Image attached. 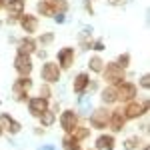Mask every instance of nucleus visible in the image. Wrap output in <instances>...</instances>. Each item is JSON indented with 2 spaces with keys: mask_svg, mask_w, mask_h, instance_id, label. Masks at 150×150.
<instances>
[{
  "mask_svg": "<svg viewBox=\"0 0 150 150\" xmlns=\"http://www.w3.org/2000/svg\"><path fill=\"white\" fill-rule=\"evenodd\" d=\"M122 112L126 116V120H140V118H144V116L150 112V102L148 98H134V100H130V102L122 104Z\"/></svg>",
  "mask_w": 150,
  "mask_h": 150,
  "instance_id": "nucleus-1",
  "label": "nucleus"
},
{
  "mask_svg": "<svg viewBox=\"0 0 150 150\" xmlns=\"http://www.w3.org/2000/svg\"><path fill=\"white\" fill-rule=\"evenodd\" d=\"M34 82L30 76H18L12 82V98L18 104H26V100L30 98V90H32Z\"/></svg>",
  "mask_w": 150,
  "mask_h": 150,
  "instance_id": "nucleus-2",
  "label": "nucleus"
},
{
  "mask_svg": "<svg viewBox=\"0 0 150 150\" xmlns=\"http://www.w3.org/2000/svg\"><path fill=\"white\" fill-rule=\"evenodd\" d=\"M100 76H102V80L106 82V84H110V86H116V84H120V82H124L128 78L126 70L120 68L116 62H106L102 72H100Z\"/></svg>",
  "mask_w": 150,
  "mask_h": 150,
  "instance_id": "nucleus-3",
  "label": "nucleus"
},
{
  "mask_svg": "<svg viewBox=\"0 0 150 150\" xmlns=\"http://www.w3.org/2000/svg\"><path fill=\"white\" fill-rule=\"evenodd\" d=\"M108 118H110V108L108 106H98L94 108L90 116H88V122H90V128L92 130H98V132H104L108 128Z\"/></svg>",
  "mask_w": 150,
  "mask_h": 150,
  "instance_id": "nucleus-4",
  "label": "nucleus"
},
{
  "mask_svg": "<svg viewBox=\"0 0 150 150\" xmlns=\"http://www.w3.org/2000/svg\"><path fill=\"white\" fill-rule=\"evenodd\" d=\"M56 120H58V124H60V128H62V132H72L74 128L80 124L82 116L74 108H66V110H60V116H58Z\"/></svg>",
  "mask_w": 150,
  "mask_h": 150,
  "instance_id": "nucleus-5",
  "label": "nucleus"
},
{
  "mask_svg": "<svg viewBox=\"0 0 150 150\" xmlns=\"http://www.w3.org/2000/svg\"><path fill=\"white\" fill-rule=\"evenodd\" d=\"M40 78L46 84H56L62 78V70L56 64V60H44L42 62V68H40Z\"/></svg>",
  "mask_w": 150,
  "mask_h": 150,
  "instance_id": "nucleus-6",
  "label": "nucleus"
},
{
  "mask_svg": "<svg viewBox=\"0 0 150 150\" xmlns=\"http://www.w3.org/2000/svg\"><path fill=\"white\" fill-rule=\"evenodd\" d=\"M116 96H118V102L120 104H126L130 100H134V98H138V86H136V82H130L126 78L124 82L116 84Z\"/></svg>",
  "mask_w": 150,
  "mask_h": 150,
  "instance_id": "nucleus-7",
  "label": "nucleus"
},
{
  "mask_svg": "<svg viewBox=\"0 0 150 150\" xmlns=\"http://www.w3.org/2000/svg\"><path fill=\"white\" fill-rule=\"evenodd\" d=\"M6 24L8 26H14V24H18V18H20V14L26 12V0H6Z\"/></svg>",
  "mask_w": 150,
  "mask_h": 150,
  "instance_id": "nucleus-8",
  "label": "nucleus"
},
{
  "mask_svg": "<svg viewBox=\"0 0 150 150\" xmlns=\"http://www.w3.org/2000/svg\"><path fill=\"white\" fill-rule=\"evenodd\" d=\"M128 120L124 112H122V106H116L114 110H110V118H108V130L112 134H120L124 128H126Z\"/></svg>",
  "mask_w": 150,
  "mask_h": 150,
  "instance_id": "nucleus-9",
  "label": "nucleus"
},
{
  "mask_svg": "<svg viewBox=\"0 0 150 150\" xmlns=\"http://www.w3.org/2000/svg\"><path fill=\"white\" fill-rule=\"evenodd\" d=\"M18 26L22 28L24 34L34 36L38 32V28H40V18L36 14H30V12H22L20 18H18Z\"/></svg>",
  "mask_w": 150,
  "mask_h": 150,
  "instance_id": "nucleus-10",
  "label": "nucleus"
},
{
  "mask_svg": "<svg viewBox=\"0 0 150 150\" xmlns=\"http://www.w3.org/2000/svg\"><path fill=\"white\" fill-rule=\"evenodd\" d=\"M74 62H76V50L72 46H62L56 52V64L60 66L62 72H64V70H70Z\"/></svg>",
  "mask_w": 150,
  "mask_h": 150,
  "instance_id": "nucleus-11",
  "label": "nucleus"
},
{
  "mask_svg": "<svg viewBox=\"0 0 150 150\" xmlns=\"http://www.w3.org/2000/svg\"><path fill=\"white\" fill-rule=\"evenodd\" d=\"M14 72L18 76H30L32 70H34V64H32V56H26V54H16L14 56V64H12Z\"/></svg>",
  "mask_w": 150,
  "mask_h": 150,
  "instance_id": "nucleus-12",
  "label": "nucleus"
},
{
  "mask_svg": "<svg viewBox=\"0 0 150 150\" xmlns=\"http://www.w3.org/2000/svg\"><path fill=\"white\" fill-rule=\"evenodd\" d=\"M26 106H28V114L32 116V118H38L44 110L50 108V100L42 98V96H30L26 100Z\"/></svg>",
  "mask_w": 150,
  "mask_h": 150,
  "instance_id": "nucleus-13",
  "label": "nucleus"
},
{
  "mask_svg": "<svg viewBox=\"0 0 150 150\" xmlns=\"http://www.w3.org/2000/svg\"><path fill=\"white\" fill-rule=\"evenodd\" d=\"M38 50V42L34 36L24 34L22 38H18L16 42V54H26V56H34V52Z\"/></svg>",
  "mask_w": 150,
  "mask_h": 150,
  "instance_id": "nucleus-14",
  "label": "nucleus"
},
{
  "mask_svg": "<svg viewBox=\"0 0 150 150\" xmlns=\"http://www.w3.org/2000/svg\"><path fill=\"white\" fill-rule=\"evenodd\" d=\"M0 124H2V128H4V134L16 136V134L22 132V124H20L14 116H10L8 112H2V114H0Z\"/></svg>",
  "mask_w": 150,
  "mask_h": 150,
  "instance_id": "nucleus-15",
  "label": "nucleus"
},
{
  "mask_svg": "<svg viewBox=\"0 0 150 150\" xmlns=\"http://www.w3.org/2000/svg\"><path fill=\"white\" fill-rule=\"evenodd\" d=\"M88 82H90V72H78L72 80V92L76 96H82V94L88 92Z\"/></svg>",
  "mask_w": 150,
  "mask_h": 150,
  "instance_id": "nucleus-16",
  "label": "nucleus"
},
{
  "mask_svg": "<svg viewBox=\"0 0 150 150\" xmlns=\"http://www.w3.org/2000/svg\"><path fill=\"white\" fill-rule=\"evenodd\" d=\"M116 148V134L112 132H100L94 140V150H114Z\"/></svg>",
  "mask_w": 150,
  "mask_h": 150,
  "instance_id": "nucleus-17",
  "label": "nucleus"
},
{
  "mask_svg": "<svg viewBox=\"0 0 150 150\" xmlns=\"http://www.w3.org/2000/svg\"><path fill=\"white\" fill-rule=\"evenodd\" d=\"M100 102H102V106H108V108L118 104L116 86H110V84H106L104 88H100Z\"/></svg>",
  "mask_w": 150,
  "mask_h": 150,
  "instance_id": "nucleus-18",
  "label": "nucleus"
},
{
  "mask_svg": "<svg viewBox=\"0 0 150 150\" xmlns=\"http://www.w3.org/2000/svg\"><path fill=\"white\" fill-rule=\"evenodd\" d=\"M54 8H52V2L50 0H38L36 2V16H42V18H54Z\"/></svg>",
  "mask_w": 150,
  "mask_h": 150,
  "instance_id": "nucleus-19",
  "label": "nucleus"
},
{
  "mask_svg": "<svg viewBox=\"0 0 150 150\" xmlns=\"http://www.w3.org/2000/svg\"><path fill=\"white\" fill-rule=\"evenodd\" d=\"M60 148L62 150H82V142L76 140L70 132H64V136L60 140Z\"/></svg>",
  "mask_w": 150,
  "mask_h": 150,
  "instance_id": "nucleus-20",
  "label": "nucleus"
},
{
  "mask_svg": "<svg viewBox=\"0 0 150 150\" xmlns=\"http://www.w3.org/2000/svg\"><path fill=\"white\" fill-rule=\"evenodd\" d=\"M104 64H106V60H104L100 54H92V56L88 58V72H92V74H100L104 68Z\"/></svg>",
  "mask_w": 150,
  "mask_h": 150,
  "instance_id": "nucleus-21",
  "label": "nucleus"
},
{
  "mask_svg": "<svg viewBox=\"0 0 150 150\" xmlns=\"http://www.w3.org/2000/svg\"><path fill=\"white\" fill-rule=\"evenodd\" d=\"M56 118H58V114L52 110V108H48V110H44L42 114L38 116V122H40V126H42V128H50V126L56 124Z\"/></svg>",
  "mask_w": 150,
  "mask_h": 150,
  "instance_id": "nucleus-22",
  "label": "nucleus"
},
{
  "mask_svg": "<svg viewBox=\"0 0 150 150\" xmlns=\"http://www.w3.org/2000/svg\"><path fill=\"white\" fill-rule=\"evenodd\" d=\"M78 42H80V48H84V50H90L92 48V28L90 26H86V28H82V32L78 34Z\"/></svg>",
  "mask_w": 150,
  "mask_h": 150,
  "instance_id": "nucleus-23",
  "label": "nucleus"
},
{
  "mask_svg": "<svg viewBox=\"0 0 150 150\" xmlns=\"http://www.w3.org/2000/svg\"><path fill=\"white\" fill-rule=\"evenodd\" d=\"M146 142L140 138L138 134H132V136H128L124 142H122V146H124V150H140L142 146H144Z\"/></svg>",
  "mask_w": 150,
  "mask_h": 150,
  "instance_id": "nucleus-24",
  "label": "nucleus"
},
{
  "mask_svg": "<svg viewBox=\"0 0 150 150\" xmlns=\"http://www.w3.org/2000/svg\"><path fill=\"white\" fill-rule=\"evenodd\" d=\"M70 134H72V136H74L76 140L84 142V140H88V138H90V134H92V128H90V126H84V124L80 122V124L74 128V130H72Z\"/></svg>",
  "mask_w": 150,
  "mask_h": 150,
  "instance_id": "nucleus-25",
  "label": "nucleus"
},
{
  "mask_svg": "<svg viewBox=\"0 0 150 150\" xmlns=\"http://www.w3.org/2000/svg\"><path fill=\"white\" fill-rule=\"evenodd\" d=\"M34 38H36V42H38V46L46 48V46H50V44L54 42V32H42V34L34 36Z\"/></svg>",
  "mask_w": 150,
  "mask_h": 150,
  "instance_id": "nucleus-26",
  "label": "nucleus"
},
{
  "mask_svg": "<svg viewBox=\"0 0 150 150\" xmlns=\"http://www.w3.org/2000/svg\"><path fill=\"white\" fill-rule=\"evenodd\" d=\"M52 2V8L56 14H66L70 10V2L68 0H50Z\"/></svg>",
  "mask_w": 150,
  "mask_h": 150,
  "instance_id": "nucleus-27",
  "label": "nucleus"
},
{
  "mask_svg": "<svg viewBox=\"0 0 150 150\" xmlns=\"http://www.w3.org/2000/svg\"><path fill=\"white\" fill-rule=\"evenodd\" d=\"M116 64L120 66V68H124V70H128V66H130V62H132V56H130V52H120L118 56H116V60H114Z\"/></svg>",
  "mask_w": 150,
  "mask_h": 150,
  "instance_id": "nucleus-28",
  "label": "nucleus"
},
{
  "mask_svg": "<svg viewBox=\"0 0 150 150\" xmlns=\"http://www.w3.org/2000/svg\"><path fill=\"white\" fill-rule=\"evenodd\" d=\"M38 96H42V98H46V100H52V84H46V82H42L40 84V88H38Z\"/></svg>",
  "mask_w": 150,
  "mask_h": 150,
  "instance_id": "nucleus-29",
  "label": "nucleus"
},
{
  "mask_svg": "<svg viewBox=\"0 0 150 150\" xmlns=\"http://www.w3.org/2000/svg\"><path fill=\"white\" fill-rule=\"evenodd\" d=\"M136 86L142 88V90H148V88H150V74H148V72H144V74L138 78V84H136Z\"/></svg>",
  "mask_w": 150,
  "mask_h": 150,
  "instance_id": "nucleus-30",
  "label": "nucleus"
},
{
  "mask_svg": "<svg viewBox=\"0 0 150 150\" xmlns=\"http://www.w3.org/2000/svg\"><path fill=\"white\" fill-rule=\"evenodd\" d=\"M104 48H106L104 40H102V38H98V40H94V42H92V48H90V50H94V52L98 54V52H102Z\"/></svg>",
  "mask_w": 150,
  "mask_h": 150,
  "instance_id": "nucleus-31",
  "label": "nucleus"
},
{
  "mask_svg": "<svg viewBox=\"0 0 150 150\" xmlns=\"http://www.w3.org/2000/svg\"><path fill=\"white\" fill-rule=\"evenodd\" d=\"M130 0H106V4L108 6H112V8H122V6H126Z\"/></svg>",
  "mask_w": 150,
  "mask_h": 150,
  "instance_id": "nucleus-32",
  "label": "nucleus"
},
{
  "mask_svg": "<svg viewBox=\"0 0 150 150\" xmlns=\"http://www.w3.org/2000/svg\"><path fill=\"white\" fill-rule=\"evenodd\" d=\"M82 6H84V10H86L88 16H94V2H92V0H84Z\"/></svg>",
  "mask_w": 150,
  "mask_h": 150,
  "instance_id": "nucleus-33",
  "label": "nucleus"
},
{
  "mask_svg": "<svg viewBox=\"0 0 150 150\" xmlns=\"http://www.w3.org/2000/svg\"><path fill=\"white\" fill-rule=\"evenodd\" d=\"M34 54L40 58V60H48V52H46V48H40V46H38V50H36Z\"/></svg>",
  "mask_w": 150,
  "mask_h": 150,
  "instance_id": "nucleus-34",
  "label": "nucleus"
},
{
  "mask_svg": "<svg viewBox=\"0 0 150 150\" xmlns=\"http://www.w3.org/2000/svg\"><path fill=\"white\" fill-rule=\"evenodd\" d=\"M88 90H90V92H94V90H98V80H94V78H90V82H88Z\"/></svg>",
  "mask_w": 150,
  "mask_h": 150,
  "instance_id": "nucleus-35",
  "label": "nucleus"
},
{
  "mask_svg": "<svg viewBox=\"0 0 150 150\" xmlns=\"http://www.w3.org/2000/svg\"><path fill=\"white\" fill-rule=\"evenodd\" d=\"M64 16H66V14H54V20H56L58 24H64V20H66Z\"/></svg>",
  "mask_w": 150,
  "mask_h": 150,
  "instance_id": "nucleus-36",
  "label": "nucleus"
},
{
  "mask_svg": "<svg viewBox=\"0 0 150 150\" xmlns=\"http://www.w3.org/2000/svg\"><path fill=\"white\" fill-rule=\"evenodd\" d=\"M34 134H38V136H40V134H44V128H42V126H38V128L34 130Z\"/></svg>",
  "mask_w": 150,
  "mask_h": 150,
  "instance_id": "nucleus-37",
  "label": "nucleus"
},
{
  "mask_svg": "<svg viewBox=\"0 0 150 150\" xmlns=\"http://www.w3.org/2000/svg\"><path fill=\"white\" fill-rule=\"evenodd\" d=\"M4 8H6V0H0V12H4Z\"/></svg>",
  "mask_w": 150,
  "mask_h": 150,
  "instance_id": "nucleus-38",
  "label": "nucleus"
},
{
  "mask_svg": "<svg viewBox=\"0 0 150 150\" xmlns=\"http://www.w3.org/2000/svg\"><path fill=\"white\" fill-rule=\"evenodd\" d=\"M4 136V128H2V124H0V138Z\"/></svg>",
  "mask_w": 150,
  "mask_h": 150,
  "instance_id": "nucleus-39",
  "label": "nucleus"
},
{
  "mask_svg": "<svg viewBox=\"0 0 150 150\" xmlns=\"http://www.w3.org/2000/svg\"><path fill=\"white\" fill-rule=\"evenodd\" d=\"M140 150H148V144H144V146H142V148H140Z\"/></svg>",
  "mask_w": 150,
  "mask_h": 150,
  "instance_id": "nucleus-40",
  "label": "nucleus"
},
{
  "mask_svg": "<svg viewBox=\"0 0 150 150\" xmlns=\"http://www.w3.org/2000/svg\"><path fill=\"white\" fill-rule=\"evenodd\" d=\"M88 150H94V148H88Z\"/></svg>",
  "mask_w": 150,
  "mask_h": 150,
  "instance_id": "nucleus-41",
  "label": "nucleus"
},
{
  "mask_svg": "<svg viewBox=\"0 0 150 150\" xmlns=\"http://www.w3.org/2000/svg\"><path fill=\"white\" fill-rule=\"evenodd\" d=\"M92 2H96V0H92Z\"/></svg>",
  "mask_w": 150,
  "mask_h": 150,
  "instance_id": "nucleus-42",
  "label": "nucleus"
}]
</instances>
